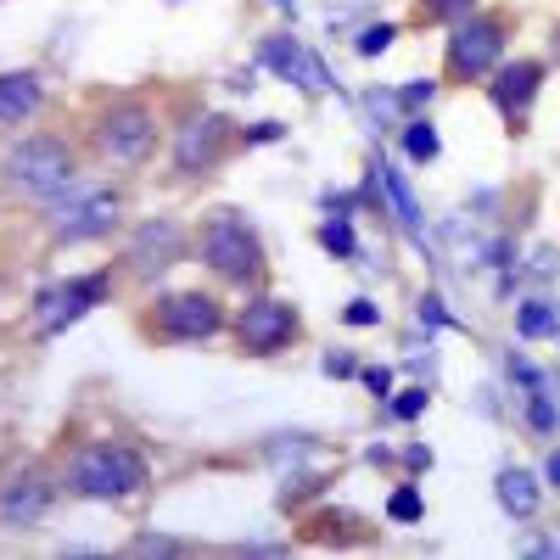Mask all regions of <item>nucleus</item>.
Here are the masks:
<instances>
[{
    "mask_svg": "<svg viewBox=\"0 0 560 560\" xmlns=\"http://www.w3.org/2000/svg\"><path fill=\"white\" fill-rule=\"evenodd\" d=\"M73 174H79V168H73V146L56 135H28L23 146H12L6 163H0V180L12 185L17 196H40V202L68 191Z\"/></svg>",
    "mask_w": 560,
    "mask_h": 560,
    "instance_id": "1",
    "label": "nucleus"
},
{
    "mask_svg": "<svg viewBox=\"0 0 560 560\" xmlns=\"http://www.w3.org/2000/svg\"><path fill=\"white\" fill-rule=\"evenodd\" d=\"M146 454L129 443H96L84 448L79 460H73L68 471V488L79 493V499H129V493L146 488Z\"/></svg>",
    "mask_w": 560,
    "mask_h": 560,
    "instance_id": "2",
    "label": "nucleus"
},
{
    "mask_svg": "<svg viewBox=\"0 0 560 560\" xmlns=\"http://www.w3.org/2000/svg\"><path fill=\"white\" fill-rule=\"evenodd\" d=\"M202 264H208L213 275L241 280V286H247V280L264 275V247H258V236H252L236 213L219 208L208 219V230H202Z\"/></svg>",
    "mask_w": 560,
    "mask_h": 560,
    "instance_id": "3",
    "label": "nucleus"
},
{
    "mask_svg": "<svg viewBox=\"0 0 560 560\" xmlns=\"http://www.w3.org/2000/svg\"><path fill=\"white\" fill-rule=\"evenodd\" d=\"M499 51H504V17L465 12L460 23H454V34H448V79L454 84L482 79V73L499 62Z\"/></svg>",
    "mask_w": 560,
    "mask_h": 560,
    "instance_id": "4",
    "label": "nucleus"
},
{
    "mask_svg": "<svg viewBox=\"0 0 560 560\" xmlns=\"http://www.w3.org/2000/svg\"><path fill=\"white\" fill-rule=\"evenodd\" d=\"M107 292H112L107 269H101V275H84V280H56V286H45V292L34 297V320H40L45 336H62L68 325H79L96 303H107Z\"/></svg>",
    "mask_w": 560,
    "mask_h": 560,
    "instance_id": "5",
    "label": "nucleus"
},
{
    "mask_svg": "<svg viewBox=\"0 0 560 560\" xmlns=\"http://www.w3.org/2000/svg\"><path fill=\"white\" fill-rule=\"evenodd\" d=\"M152 140H157V118L140 101H118L96 118V152L112 157V163H140L152 152Z\"/></svg>",
    "mask_w": 560,
    "mask_h": 560,
    "instance_id": "6",
    "label": "nucleus"
},
{
    "mask_svg": "<svg viewBox=\"0 0 560 560\" xmlns=\"http://www.w3.org/2000/svg\"><path fill=\"white\" fill-rule=\"evenodd\" d=\"M236 336H241L247 353L269 359V353H280L297 336V308L286 303V297H252V303L241 308V320H236Z\"/></svg>",
    "mask_w": 560,
    "mask_h": 560,
    "instance_id": "7",
    "label": "nucleus"
},
{
    "mask_svg": "<svg viewBox=\"0 0 560 560\" xmlns=\"http://www.w3.org/2000/svg\"><path fill=\"white\" fill-rule=\"evenodd\" d=\"M124 202L118 191H84V196H68V202H56L51 208V236L56 241H90V236H107L112 224H118Z\"/></svg>",
    "mask_w": 560,
    "mask_h": 560,
    "instance_id": "8",
    "label": "nucleus"
},
{
    "mask_svg": "<svg viewBox=\"0 0 560 560\" xmlns=\"http://www.w3.org/2000/svg\"><path fill=\"white\" fill-rule=\"evenodd\" d=\"M224 325V308L219 297L208 292H174L157 303V331L174 336V342H202V336H213Z\"/></svg>",
    "mask_w": 560,
    "mask_h": 560,
    "instance_id": "9",
    "label": "nucleus"
},
{
    "mask_svg": "<svg viewBox=\"0 0 560 560\" xmlns=\"http://www.w3.org/2000/svg\"><path fill=\"white\" fill-rule=\"evenodd\" d=\"M224 146H230V118L196 112L191 124L180 129V140H174V168L180 174H208V168H219Z\"/></svg>",
    "mask_w": 560,
    "mask_h": 560,
    "instance_id": "10",
    "label": "nucleus"
},
{
    "mask_svg": "<svg viewBox=\"0 0 560 560\" xmlns=\"http://www.w3.org/2000/svg\"><path fill=\"white\" fill-rule=\"evenodd\" d=\"M45 510H51V482H45L40 465H23V471L6 476V488H0V527H34Z\"/></svg>",
    "mask_w": 560,
    "mask_h": 560,
    "instance_id": "11",
    "label": "nucleus"
},
{
    "mask_svg": "<svg viewBox=\"0 0 560 560\" xmlns=\"http://www.w3.org/2000/svg\"><path fill=\"white\" fill-rule=\"evenodd\" d=\"M538 84H544V62H532V56H516V62H504V68L493 73L488 96H493V107L510 118V129L527 118L532 96H538Z\"/></svg>",
    "mask_w": 560,
    "mask_h": 560,
    "instance_id": "12",
    "label": "nucleus"
},
{
    "mask_svg": "<svg viewBox=\"0 0 560 560\" xmlns=\"http://www.w3.org/2000/svg\"><path fill=\"white\" fill-rule=\"evenodd\" d=\"M129 258H135V275L152 280L157 269H168V264H180V258H185V230L174 219L140 224V236H135V247H129Z\"/></svg>",
    "mask_w": 560,
    "mask_h": 560,
    "instance_id": "13",
    "label": "nucleus"
},
{
    "mask_svg": "<svg viewBox=\"0 0 560 560\" xmlns=\"http://www.w3.org/2000/svg\"><path fill=\"white\" fill-rule=\"evenodd\" d=\"M258 56H264V62H269L275 73L297 79L303 90H320V84H331V79H325V68H320V62H314L308 51H303V45L292 40V34H269V40H264V51H258Z\"/></svg>",
    "mask_w": 560,
    "mask_h": 560,
    "instance_id": "14",
    "label": "nucleus"
},
{
    "mask_svg": "<svg viewBox=\"0 0 560 560\" xmlns=\"http://www.w3.org/2000/svg\"><path fill=\"white\" fill-rule=\"evenodd\" d=\"M40 112V79L34 73H0V129H17Z\"/></svg>",
    "mask_w": 560,
    "mask_h": 560,
    "instance_id": "15",
    "label": "nucleus"
},
{
    "mask_svg": "<svg viewBox=\"0 0 560 560\" xmlns=\"http://www.w3.org/2000/svg\"><path fill=\"white\" fill-rule=\"evenodd\" d=\"M499 504L510 516H532V510H538V482H532V471H521V465L499 471Z\"/></svg>",
    "mask_w": 560,
    "mask_h": 560,
    "instance_id": "16",
    "label": "nucleus"
},
{
    "mask_svg": "<svg viewBox=\"0 0 560 560\" xmlns=\"http://www.w3.org/2000/svg\"><path fill=\"white\" fill-rule=\"evenodd\" d=\"M381 185H387V196H392V208H398V219H404V230H409V236H420V202H415V191L404 185V174L381 163Z\"/></svg>",
    "mask_w": 560,
    "mask_h": 560,
    "instance_id": "17",
    "label": "nucleus"
},
{
    "mask_svg": "<svg viewBox=\"0 0 560 560\" xmlns=\"http://www.w3.org/2000/svg\"><path fill=\"white\" fill-rule=\"evenodd\" d=\"M516 331L521 336H549V331H555V303H549V297H532V303H521Z\"/></svg>",
    "mask_w": 560,
    "mask_h": 560,
    "instance_id": "18",
    "label": "nucleus"
},
{
    "mask_svg": "<svg viewBox=\"0 0 560 560\" xmlns=\"http://www.w3.org/2000/svg\"><path fill=\"white\" fill-rule=\"evenodd\" d=\"M320 247L331 252V258H353V252H359V241H353V224H348V213H336V219L320 230Z\"/></svg>",
    "mask_w": 560,
    "mask_h": 560,
    "instance_id": "19",
    "label": "nucleus"
},
{
    "mask_svg": "<svg viewBox=\"0 0 560 560\" xmlns=\"http://www.w3.org/2000/svg\"><path fill=\"white\" fill-rule=\"evenodd\" d=\"M404 146H409V157H415V163H432V157L443 152V140H437V129H432V124H409Z\"/></svg>",
    "mask_w": 560,
    "mask_h": 560,
    "instance_id": "20",
    "label": "nucleus"
},
{
    "mask_svg": "<svg viewBox=\"0 0 560 560\" xmlns=\"http://www.w3.org/2000/svg\"><path fill=\"white\" fill-rule=\"evenodd\" d=\"M527 420H532V432H555V398L544 392V381L527 392Z\"/></svg>",
    "mask_w": 560,
    "mask_h": 560,
    "instance_id": "21",
    "label": "nucleus"
},
{
    "mask_svg": "<svg viewBox=\"0 0 560 560\" xmlns=\"http://www.w3.org/2000/svg\"><path fill=\"white\" fill-rule=\"evenodd\" d=\"M471 6H476V0H420L415 17H420V23H443V17H454V23H460Z\"/></svg>",
    "mask_w": 560,
    "mask_h": 560,
    "instance_id": "22",
    "label": "nucleus"
},
{
    "mask_svg": "<svg viewBox=\"0 0 560 560\" xmlns=\"http://www.w3.org/2000/svg\"><path fill=\"white\" fill-rule=\"evenodd\" d=\"M387 516H392V521H420V516H426V504H420L415 488H398V493L387 499Z\"/></svg>",
    "mask_w": 560,
    "mask_h": 560,
    "instance_id": "23",
    "label": "nucleus"
},
{
    "mask_svg": "<svg viewBox=\"0 0 560 560\" xmlns=\"http://www.w3.org/2000/svg\"><path fill=\"white\" fill-rule=\"evenodd\" d=\"M392 34H398V28H392V23L364 28V34H359V56H381V51H387V45H392Z\"/></svg>",
    "mask_w": 560,
    "mask_h": 560,
    "instance_id": "24",
    "label": "nucleus"
},
{
    "mask_svg": "<svg viewBox=\"0 0 560 560\" xmlns=\"http://www.w3.org/2000/svg\"><path fill=\"white\" fill-rule=\"evenodd\" d=\"M426 398H432L426 387H409L404 398H392V415H398V420H415L420 409H426Z\"/></svg>",
    "mask_w": 560,
    "mask_h": 560,
    "instance_id": "25",
    "label": "nucleus"
},
{
    "mask_svg": "<svg viewBox=\"0 0 560 560\" xmlns=\"http://www.w3.org/2000/svg\"><path fill=\"white\" fill-rule=\"evenodd\" d=\"M342 320H348V325H376V320H381V308L370 303V297H353V303L342 308Z\"/></svg>",
    "mask_w": 560,
    "mask_h": 560,
    "instance_id": "26",
    "label": "nucleus"
},
{
    "mask_svg": "<svg viewBox=\"0 0 560 560\" xmlns=\"http://www.w3.org/2000/svg\"><path fill=\"white\" fill-rule=\"evenodd\" d=\"M174 538H135V555H174Z\"/></svg>",
    "mask_w": 560,
    "mask_h": 560,
    "instance_id": "27",
    "label": "nucleus"
},
{
    "mask_svg": "<svg viewBox=\"0 0 560 560\" xmlns=\"http://www.w3.org/2000/svg\"><path fill=\"white\" fill-rule=\"evenodd\" d=\"M359 364H353V353H325V376H353Z\"/></svg>",
    "mask_w": 560,
    "mask_h": 560,
    "instance_id": "28",
    "label": "nucleus"
},
{
    "mask_svg": "<svg viewBox=\"0 0 560 560\" xmlns=\"http://www.w3.org/2000/svg\"><path fill=\"white\" fill-rule=\"evenodd\" d=\"M364 387L376 392V398H387V392H392V376H387V370H364Z\"/></svg>",
    "mask_w": 560,
    "mask_h": 560,
    "instance_id": "29",
    "label": "nucleus"
},
{
    "mask_svg": "<svg viewBox=\"0 0 560 560\" xmlns=\"http://www.w3.org/2000/svg\"><path fill=\"white\" fill-rule=\"evenodd\" d=\"M280 135H286V129H280L275 118H269V124H258V129H247V140H252V146H264V140H280Z\"/></svg>",
    "mask_w": 560,
    "mask_h": 560,
    "instance_id": "30",
    "label": "nucleus"
},
{
    "mask_svg": "<svg viewBox=\"0 0 560 560\" xmlns=\"http://www.w3.org/2000/svg\"><path fill=\"white\" fill-rule=\"evenodd\" d=\"M432 90H437V84H409V90H404V107H426V101H432Z\"/></svg>",
    "mask_w": 560,
    "mask_h": 560,
    "instance_id": "31",
    "label": "nucleus"
},
{
    "mask_svg": "<svg viewBox=\"0 0 560 560\" xmlns=\"http://www.w3.org/2000/svg\"><path fill=\"white\" fill-rule=\"evenodd\" d=\"M549 482H555V488H560V448H555V454H549Z\"/></svg>",
    "mask_w": 560,
    "mask_h": 560,
    "instance_id": "32",
    "label": "nucleus"
},
{
    "mask_svg": "<svg viewBox=\"0 0 560 560\" xmlns=\"http://www.w3.org/2000/svg\"><path fill=\"white\" fill-rule=\"evenodd\" d=\"M555 56H560V23H555Z\"/></svg>",
    "mask_w": 560,
    "mask_h": 560,
    "instance_id": "33",
    "label": "nucleus"
},
{
    "mask_svg": "<svg viewBox=\"0 0 560 560\" xmlns=\"http://www.w3.org/2000/svg\"><path fill=\"white\" fill-rule=\"evenodd\" d=\"M275 6H286V12H292V0H275Z\"/></svg>",
    "mask_w": 560,
    "mask_h": 560,
    "instance_id": "34",
    "label": "nucleus"
}]
</instances>
